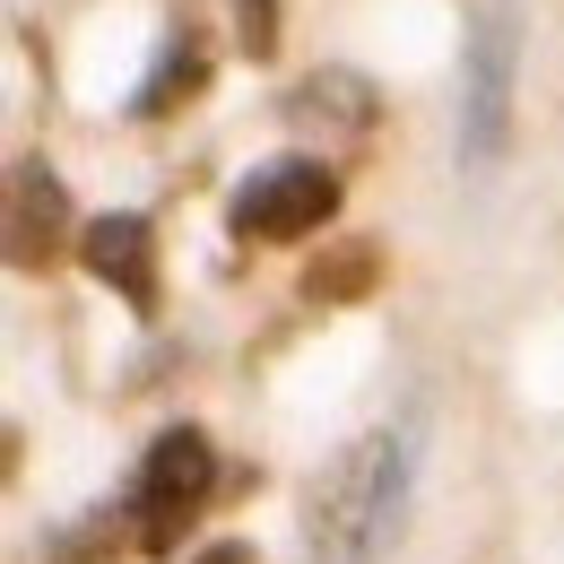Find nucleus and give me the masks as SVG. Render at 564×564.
I'll list each match as a JSON object with an SVG mask.
<instances>
[{
    "mask_svg": "<svg viewBox=\"0 0 564 564\" xmlns=\"http://www.w3.org/2000/svg\"><path fill=\"white\" fill-rule=\"evenodd\" d=\"M417 495V425H373L313 478L304 503V564H382L400 547Z\"/></svg>",
    "mask_w": 564,
    "mask_h": 564,
    "instance_id": "nucleus-1",
    "label": "nucleus"
},
{
    "mask_svg": "<svg viewBox=\"0 0 564 564\" xmlns=\"http://www.w3.org/2000/svg\"><path fill=\"white\" fill-rule=\"evenodd\" d=\"M512 87H521V0H487V18L469 26L460 53V131L452 156L460 174H495L512 148Z\"/></svg>",
    "mask_w": 564,
    "mask_h": 564,
    "instance_id": "nucleus-2",
    "label": "nucleus"
},
{
    "mask_svg": "<svg viewBox=\"0 0 564 564\" xmlns=\"http://www.w3.org/2000/svg\"><path fill=\"white\" fill-rule=\"evenodd\" d=\"M330 217H339V174L322 156H270V165H252L235 183L226 235L235 243H295V235H313Z\"/></svg>",
    "mask_w": 564,
    "mask_h": 564,
    "instance_id": "nucleus-3",
    "label": "nucleus"
},
{
    "mask_svg": "<svg viewBox=\"0 0 564 564\" xmlns=\"http://www.w3.org/2000/svg\"><path fill=\"white\" fill-rule=\"evenodd\" d=\"M217 487V443L200 434V425H165L156 443H148L140 460V487H131V512H140V547H174L183 539V521L209 503Z\"/></svg>",
    "mask_w": 564,
    "mask_h": 564,
    "instance_id": "nucleus-4",
    "label": "nucleus"
},
{
    "mask_svg": "<svg viewBox=\"0 0 564 564\" xmlns=\"http://www.w3.org/2000/svg\"><path fill=\"white\" fill-rule=\"evenodd\" d=\"M78 261H87V279H105L131 313H156L165 304V286H156V226L140 209H113V217H87V235H78Z\"/></svg>",
    "mask_w": 564,
    "mask_h": 564,
    "instance_id": "nucleus-5",
    "label": "nucleus"
},
{
    "mask_svg": "<svg viewBox=\"0 0 564 564\" xmlns=\"http://www.w3.org/2000/svg\"><path fill=\"white\" fill-rule=\"evenodd\" d=\"M62 226H70V200H62V174L53 165H18L9 174V261L18 270H35L53 243H62Z\"/></svg>",
    "mask_w": 564,
    "mask_h": 564,
    "instance_id": "nucleus-6",
    "label": "nucleus"
},
{
    "mask_svg": "<svg viewBox=\"0 0 564 564\" xmlns=\"http://www.w3.org/2000/svg\"><path fill=\"white\" fill-rule=\"evenodd\" d=\"M209 87V44L192 35V26H174L165 35V53H156V70L140 78V96H131V122H165L183 96H200Z\"/></svg>",
    "mask_w": 564,
    "mask_h": 564,
    "instance_id": "nucleus-7",
    "label": "nucleus"
},
{
    "mask_svg": "<svg viewBox=\"0 0 564 564\" xmlns=\"http://www.w3.org/2000/svg\"><path fill=\"white\" fill-rule=\"evenodd\" d=\"M295 122H339V131H373V87L356 70H313L295 87Z\"/></svg>",
    "mask_w": 564,
    "mask_h": 564,
    "instance_id": "nucleus-8",
    "label": "nucleus"
},
{
    "mask_svg": "<svg viewBox=\"0 0 564 564\" xmlns=\"http://www.w3.org/2000/svg\"><path fill=\"white\" fill-rule=\"evenodd\" d=\"M356 286H373V243H356L348 261H313L304 295H313V304H330V295H356Z\"/></svg>",
    "mask_w": 564,
    "mask_h": 564,
    "instance_id": "nucleus-9",
    "label": "nucleus"
},
{
    "mask_svg": "<svg viewBox=\"0 0 564 564\" xmlns=\"http://www.w3.org/2000/svg\"><path fill=\"white\" fill-rule=\"evenodd\" d=\"M235 44L252 62H270L279 53V0H235Z\"/></svg>",
    "mask_w": 564,
    "mask_h": 564,
    "instance_id": "nucleus-10",
    "label": "nucleus"
},
{
    "mask_svg": "<svg viewBox=\"0 0 564 564\" xmlns=\"http://www.w3.org/2000/svg\"><path fill=\"white\" fill-rule=\"evenodd\" d=\"M192 564H252V547H243V539H217V547H200Z\"/></svg>",
    "mask_w": 564,
    "mask_h": 564,
    "instance_id": "nucleus-11",
    "label": "nucleus"
}]
</instances>
